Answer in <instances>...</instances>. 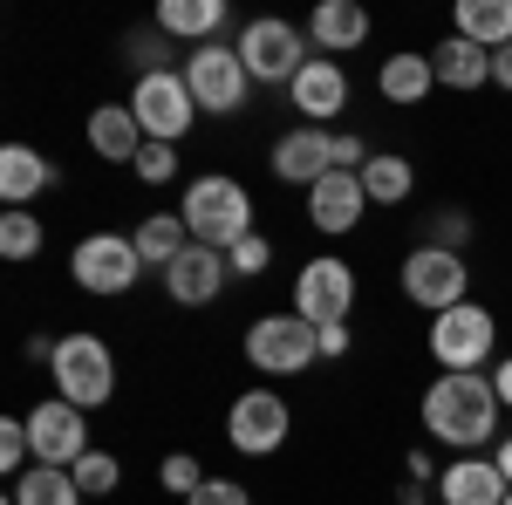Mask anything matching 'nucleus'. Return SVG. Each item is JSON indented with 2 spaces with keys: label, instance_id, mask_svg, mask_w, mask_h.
<instances>
[{
  "label": "nucleus",
  "instance_id": "40",
  "mask_svg": "<svg viewBox=\"0 0 512 505\" xmlns=\"http://www.w3.org/2000/svg\"><path fill=\"white\" fill-rule=\"evenodd\" d=\"M321 355H349V328H321Z\"/></svg>",
  "mask_w": 512,
  "mask_h": 505
},
{
  "label": "nucleus",
  "instance_id": "29",
  "mask_svg": "<svg viewBox=\"0 0 512 505\" xmlns=\"http://www.w3.org/2000/svg\"><path fill=\"white\" fill-rule=\"evenodd\" d=\"M69 478H76L82 499H110V492L123 485V465L110 458V451H82L76 465H69Z\"/></svg>",
  "mask_w": 512,
  "mask_h": 505
},
{
  "label": "nucleus",
  "instance_id": "28",
  "mask_svg": "<svg viewBox=\"0 0 512 505\" xmlns=\"http://www.w3.org/2000/svg\"><path fill=\"white\" fill-rule=\"evenodd\" d=\"M410 185H417V178H410V164H403L396 151H376L369 164H362V192H369V205H403Z\"/></svg>",
  "mask_w": 512,
  "mask_h": 505
},
{
  "label": "nucleus",
  "instance_id": "1",
  "mask_svg": "<svg viewBox=\"0 0 512 505\" xmlns=\"http://www.w3.org/2000/svg\"><path fill=\"white\" fill-rule=\"evenodd\" d=\"M499 389L492 376H437L424 389V430H431L437 444H451V451H478V444H492L499 437Z\"/></svg>",
  "mask_w": 512,
  "mask_h": 505
},
{
  "label": "nucleus",
  "instance_id": "10",
  "mask_svg": "<svg viewBox=\"0 0 512 505\" xmlns=\"http://www.w3.org/2000/svg\"><path fill=\"white\" fill-rule=\"evenodd\" d=\"M355 308V273L349 260H335V253H321V260H308L301 267V280H294V314L301 321H315V328H342Z\"/></svg>",
  "mask_w": 512,
  "mask_h": 505
},
{
  "label": "nucleus",
  "instance_id": "42",
  "mask_svg": "<svg viewBox=\"0 0 512 505\" xmlns=\"http://www.w3.org/2000/svg\"><path fill=\"white\" fill-rule=\"evenodd\" d=\"M506 505H512V492H506Z\"/></svg>",
  "mask_w": 512,
  "mask_h": 505
},
{
  "label": "nucleus",
  "instance_id": "19",
  "mask_svg": "<svg viewBox=\"0 0 512 505\" xmlns=\"http://www.w3.org/2000/svg\"><path fill=\"white\" fill-rule=\"evenodd\" d=\"M48 185H55V164L41 151H28V144L0 151V198H7V212H28V198L48 192Z\"/></svg>",
  "mask_w": 512,
  "mask_h": 505
},
{
  "label": "nucleus",
  "instance_id": "38",
  "mask_svg": "<svg viewBox=\"0 0 512 505\" xmlns=\"http://www.w3.org/2000/svg\"><path fill=\"white\" fill-rule=\"evenodd\" d=\"M492 82H499V89H512V41L492 55Z\"/></svg>",
  "mask_w": 512,
  "mask_h": 505
},
{
  "label": "nucleus",
  "instance_id": "27",
  "mask_svg": "<svg viewBox=\"0 0 512 505\" xmlns=\"http://www.w3.org/2000/svg\"><path fill=\"white\" fill-rule=\"evenodd\" d=\"M7 492H14V505H82L76 478H69L62 465H28Z\"/></svg>",
  "mask_w": 512,
  "mask_h": 505
},
{
  "label": "nucleus",
  "instance_id": "26",
  "mask_svg": "<svg viewBox=\"0 0 512 505\" xmlns=\"http://www.w3.org/2000/svg\"><path fill=\"white\" fill-rule=\"evenodd\" d=\"M219 21H226V0H164V7H158L164 35H192L198 48L219 35Z\"/></svg>",
  "mask_w": 512,
  "mask_h": 505
},
{
  "label": "nucleus",
  "instance_id": "36",
  "mask_svg": "<svg viewBox=\"0 0 512 505\" xmlns=\"http://www.w3.org/2000/svg\"><path fill=\"white\" fill-rule=\"evenodd\" d=\"M185 505H253V499H246V485H233V478H205Z\"/></svg>",
  "mask_w": 512,
  "mask_h": 505
},
{
  "label": "nucleus",
  "instance_id": "23",
  "mask_svg": "<svg viewBox=\"0 0 512 505\" xmlns=\"http://www.w3.org/2000/svg\"><path fill=\"white\" fill-rule=\"evenodd\" d=\"M130 246H137V260H144V267H171V260L192 246V226H185L178 212H151V219L130 233Z\"/></svg>",
  "mask_w": 512,
  "mask_h": 505
},
{
  "label": "nucleus",
  "instance_id": "20",
  "mask_svg": "<svg viewBox=\"0 0 512 505\" xmlns=\"http://www.w3.org/2000/svg\"><path fill=\"white\" fill-rule=\"evenodd\" d=\"M308 35H315V48H328V55H349V48L369 41V7H355V0H321L315 14H308Z\"/></svg>",
  "mask_w": 512,
  "mask_h": 505
},
{
  "label": "nucleus",
  "instance_id": "2",
  "mask_svg": "<svg viewBox=\"0 0 512 505\" xmlns=\"http://www.w3.org/2000/svg\"><path fill=\"white\" fill-rule=\"evenodd\" d=\"M178 219L192 226L198 246H219V253H233L239 239L253 233V205H246V185L239 178H192Z\"/></svg>",
  "mask_w": 512,
  "mask_h": 505
},
{
  "label": "nucleus",
  "instance_id": "15",
  "mask_svg": "<svg viewBox=\"0 0 512 505\" xmlns=\"http://www.w3.org/2000/svg\"><path fill=\"white\" fill-rule=\"evenodd\" d=\"M362 205H369L362 171H328L315 192H308V219H315L321 233H349L355 219H362Z\"/></svg>",
  "mask_w": 512,
  "mask_h": 505
},
{
  "label": "nucleus",
  "instance_id": "5",
  "mask_svg": "<svg viewBox=\"0 0 512 505\" xmlns=\"http://www.w3.org/2000/svg\"><path fill=\"white\" fill-rule=\"evenodd\" d=\"M315 355H321V328L301 314H260L246 328V362L267 369V376H301Z\"/></svg>",
  "mask_w": 512,
  "mask_h": 505
},
{
  "label": "nucleus",
  "instance_id": "34",
  "mask_svg": "<svg viewBox=\"0 0 512 505\" xmlns=\"http://www.w3.org/2000/svg\"><path fill=\"white\" fill-rule=\"evenodd\" d=\"M362 164H369V144L349 130H328V171H362Z\"/></svg>",
  "mask_w": 512,
  "mask_h": 505
},
{
  "label": "nucleus",
  "instance_id": "11",
  "mask_svg": "<svg viewBox=\"0 0 512 505\" xmlns=\"http://www.w3.org/2000/svg\"><path fill=\"white\" fill-rule=\"evenodd\" d=\"M69 273H76V287H89V294H123L144 273V260H137V246L123 233H89L69 253Z\"/></svg>",
  "mask_w": 512,
  "mask_h": 505
},
{
  "label": "nucleus",
  "instance_id": "17",
  "mask_svg": "<svg viewBox=\"0 0 512 505\" xmlns=\"http://www.w3.org/2000/svg\"><path fill=\"white\" fill-rule=\"evenodd\" d=\"M437 492H444V505H506L512 485L492 458H458V465L437 478Z\"/></svg>",
  "mask_w": 512,
  "mask_h": 505
},
{
  "label": "nucleus",
  "instance_id": "22",
  "mask_svg": "<svg viewBox=\"0 0 512 505\" xmlns=\"http://www.w3.org/2000/svg\"><path fill=\"white\" fill-rule=\"evenodd\" d=\"M89 144H96V157L137 164V151H144V123H137L130 103H110V110H96V117H89Z\"/></svg>",
  "mask_w": 512,
  "mask_h": 505
},
{
  "label": "nucleus",
  "instance_id": "6",
  "mask_svg": "<svg viewBox=\"0 0 512 505\" xmlns=\"http://www.w3.org/2000/svg\"><path fill=\"white\" fill-rule=\"evenodd\" d=\"M185 89H192V103L205 110V117H233L239 103H246V89H253V76H246L239 48L205 41V48L185 55Z\"/></svg>",
  "mask_w": 512,
  "mask_h": 505
},
{
  "label": "nucleus",
  "instance_id": "24",
  "mask_svg": "<svg viewBox=\"0 0 512 505\" xmlns=\"http://www.w3.org/2000/svg\"><path fill=\"white\" fill-rule=\"evenodd\" d=\"M458 35L499 55L512 41V0H458Z\"/></svg>",
  "mask_w": 512,
  "mask_h": 505
},
{
  "label": "nucleus",
  "instance_id": "41",
  "mask_svg": "<svg viewBox=\"0 0 512 505\" xmlns=\"http://www.w3.org/2000/svg\"><path fill=\"white\" fill-rule=\"evenodd\" d=\"M492 465L506 471V485H512V437H499V451H492Z\"/></svg>",
  "mask_w": 512,
  "mask_h": 505
},
{
  "label": "nucleus",
  "instance_id": "13",
  "mask_svg": "<svg viewBox=\"0 0 512 505\" xmlns=\"http://www.w3.org/2000/svg\"><path fill=\"white\" fill-rule=\"evenodd\" d=\"M226 437H233V451L246 458H267L287 444V403H280L274 389H246L233 403V417H226Z\"/></svg>",
  "mask_w": 512,
  "mask_h": 505
},
{
  "label": "nucleus",
  "instance_id": "30",
  "mask_svg": "<svg viewBox=\"0 0 512 505\" xmlns=\"http://www.w3.org/2000/svg\"><path fill=\"white\" fill-rule=\"evenodd\" d=\"M41 253V219L35 212H0V260H35Z\"/></svg>",
  "mask_w": 512,
  "mask_h": 505
},
{
  "label": "nucleus",
  "instance_id": "18",
  "mask_svg": "<svg viewBox=\"0 0 512 505\" xmlns=\"http://www.w3.org/2000/svg\"><path fill=\"white\" fill-rule=\"evenodd\" d=\"M287 89H294V110H301V117L315 123V130H321L328 117H335L342 103H349V76H342L335 62H308V69H301V76L287 82Z\"/></svg>",
  "mask_w": 512,
  "mask_h": 505
},
{
  "label": "nucleus",
  "instance_id": "9",
  "mask_svg": "<svg viewBox=\"0 0 512 505\" xmlns=\"http://www.w3.org/2000/svg\"><path fill=\"white\" fill-rule=\"evenodd\" d=\"M130 110H137V123H144V137H151V144H178V137L192 130V117H198V103H192V89H185V76H178V69L137 76Z\"/></svg>",
  "mask_w": 512,
  "mask_h": 505
},
{
  "label": "nucleus",
  "instance_id": "12",
  "mask_svg": "<svg viewBox=\"0 0 512 505\" xmlns=\"http://www.w3.org/2000/svg\"><path fill=\"white\" fill-rule=\"evenodd\" d=\"M28 444H35V465H76L82 451H89V430H82V410L76 403H62V396H48L28 410Z\"/></svg>",
  "mask_w": 512,
  "mask_h": 505
},
{
  "label": "nucleus",
  "instance_id": "14",
  "mask_svg": "<svg viewBox=\"0 0 512 505\" xmlns=\"http://www.w3.org/2000/svg\"><path fill=\"white\" fill-rule=\"evenodd\" d=\"M233 280V267H226V253L219 246H185L171 267H164V287H171V301L178 308H205V301H219V287Z\"/></svg>",
  "mask_w": 512,
  "mask_h": 505
},
{
  "label": "nucleus",
  "instance_id": "7",
  "mask_svg": "<svg viewBox=\"0 0 512 505\" xmlns=\"http://www.w3.org/2000/svg\"><path fill=\"white\" fill-rule=\"evenodd\" d=\"M492 342H499V321L478 308V301H465V308H444L431 328V355L444 376H478L485 369V355H492Z\"/></svg>",
  "mask_w": 512,
  "mask_h": 505
},
{
  "label": "nucleus",
  "instance_id": "25",
  "mask_svg": "<svg viewBox=\"0 0 512 505\" xmlns=\"http://www.w3.org/2000/svg\"><path fill=\"white\" fill-rule=\"evenodd\" d=\"M376 89H383L390 103H424V96L437 89L431 55H390V62H383V76H376Z\"/></svg>",
  "mask_w": 512,
  "mask_h": 505
},
{
  "label": "nucleus",
  "instance_id": "33",
  "mask_svg": "<svg viewBox=\"0 0 512 505\" xmlns=\"http://www.w3.org/2000/svg\"><path fill=\"white\" fill-rule=\"evenodd\" d=\"M158 485H164V492H178V499H192L198 485H205V471H198V458H185V451H171V458L158 465Z\"/></svg>",
  "mask_w": 512,
  "mask_h": 505
},
{
  "label": "nucleus",
  "instance_id": "37",
  "mask_svg": "<svg viewBox=\"0 0 512 505\" xmlns=\"http://www.w3.org/2000/svg\"><path fill=\"white\" fill-rule=\"evenodd\" d=\"M465 233H472V219L444 205V212H437V233H431V246H451V253H458V246H465Z\"/></svg>",
  "mask_w": 512,
  "mask_h": 505
},
{
  "label": "nucleus",
  "instance_id": "8",
  "mask_svg": "<svg viewBox=\"0 0 512 505\" xmlns=\"http://www.w3.org/2000/svg\"><path fill=\"white\" fill-rule=\"evenodd\" d=\"M465 287H472V273H465V253H451V246H417L410 260H403V294L417 301V308H465Z\"/></svg>",
  "mask_w": 512,
  "mask_h": 505
},
{
  "label": "nucleus",
  "instance_id": "21",
  "mask_svg": "<svg viewBox=\"0 0 512 505\" xmlns=\"http://www.w3.org/2000/svg\"><path fill=\"white\" fill-rule=\"evenodd\" d=\"M431 69H437L444 89H485V82H492V48L451 35V41H437V48H431Z\"/></svg>",
  "mask_w": 512,
  "mask_h": 505
},
{
  "label": "nucleus",
  "instance_id": "16",
  "mask_svg": "<svg viewBox=\"0 0 512 505\" xmlns=\"http://www.w3.org/2000/svg\"><path fill=\"white\" fill-rule=\"evenodd\" d=\"M274 171L287 178V185H308V192H315L321 178H328V130H315V123L287 130V137L274 144Z\"/></svg>",
  "mask_w": 512,
  "mask_h": 505
},
{
  "label": "nucleus",
  "instance_id": "3",
  "mask_svg": "<svg viewBox=\"0 0 512 505\" xmlns=\"http://www.w3.org/2000/svg\"><path fill=\"white\" fill-rule=\"evenodd\" d=\"M48 376H55V396L76 403V410H103L117 396V355L103 349L96 335H62L55 355H48Z\"/></svg>",
  "mask_w": 512,
  "mask_h": 505
},
{
  "label": "nucleus",
  "instance_id": "32",
  "mask_svg": "<svg viewBox=\"0 0 512 505\" xmlns=\"http://www.w3.org/2000/svg\"><path fill=\"white\" fill-rule=\"evenodd\" d=\"M130 171H137L144 185H171V178H178V151H171V144H151V137H144V151H137V164H130Z\"/></svg>",
  "mask_w": 512,
  "mask_h": 505
},
{
  "label": "nucleus",
  "instance_id": "31",
  "mask_svg": "<svg viewBox=\"0 0 512 505\" xmlns=\"http://www.w3.org/2000/svg\"><path fill=\"white\" fill-rule=\"evenodd\" d=\"M28 458H35V444H28V417H7V424H0V471L21 478Z\"/></svg>",
  "mask_w": 512,
  "mask_h": 505
},
{
  "label": "nucleus",
  "instance_id": "35",
  "mask_svg": "<svg viewBox=\"0 0 512 505\" xmlns=\"http://www.w3.org/2000/svg\"><path fill=\"white\" fill-rule=\"evenodd\" d=\"M267 260H274L267 233H246V239L233 246V253H226V267H233V273H267Z\"/></svg>",
  "mask_w": 512,
  "mask_h": 505
},
{
  "label": "nucleus",
  "instance_id": "39",
  "mask_svg": "<svg viewBox=\"0 0 512 505\" xmlns=\"http://www.w3.org/2000/svg\"><path fill=\"white\" fill-rule=\"evenodd\" d=\"M492 389H499V403H506V410H512V355H506V362H499V369H492Z\"/></svg>",
  "mask_w": 512,
  "mask_h": 505
},
{
  "label": "nucleus",
  "instance_id": "4",
  "mask_svg": "<svg viewBox=\"0 0 512 505\" xmlns=\"http://www.w3.org/2000/svg\"><path fill=\"white\" fill-rule=\"evenodd\" d=\"M233 48H239V62H246L253 82H294L308 62H315V55H308V35H301L294 21H274V14L246 21Z\"/></svg>",
  "mask_w": 512,
  "mask_h": 505
}]
</instances>
